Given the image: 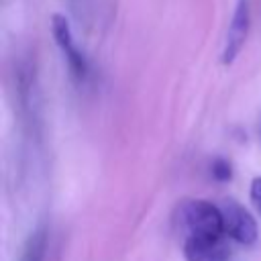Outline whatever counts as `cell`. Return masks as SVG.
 Wrapping results in <instances>:
<instances>
[{
  "label": "cell",
  "mask_w": 261,
  "mask_h": 261,
  "mask_svg": "<svg viewBox=\"0 0 261 261\" xmlns=\"http://www.w3.org/2000/svg\"><path fill=\"white\" fill-rule=\"evenodd\" d=\"M51 31H53L55 43L59 45V49L63 51V55H65V59L69 63L71 73L77 80H84L86 73H88V63H86V57L82 55V51L75 47V41H73V35H71V27H69L67 18L63 14H53L51 16Z\"/></svg>",
  "instance_id": "3"
},
{
  "label": "cell",
  "mask_w": 261,
  "mask_h": 261,
  "mask_svg": "<svg viewBox=\"0 0 261 261\" xmlns=\"http://www.w3.org/2000/svg\"><path fill=\"white\" fill-rule=\"evenodd\" d=\"M249 22H251V14H249V2L247 0H239L232 20L228 24V33H226V41H224V49H222V63L230 65L241 49L245 47L247 35H249Z\"/></svg>",
  "instance_id": "4"
},
{
  "label": "cell",
  "mask_w": 261,
  "mask_h": 261,
  "mask_svg": "<svg viewBox=\"0 0 261 261\" xmlns=\"http://www.w3.org/2000/svg\"><path fill=\"white\" fill-rule=\"evenodd\" d=\"M188 261H228V247L222 237H198L190 234L184 245Z\"/></svg>",
  "instance_id": "5"
},
{
  "label": "cell",
  "mask_w": 261,
  "mask_h": 261,
  "mask_svg": "<svg viewBox=\"0 0 261 261\" xmlns=\"http://www.w3.org/2000/svg\"><path fill=\"white\" fill-rule=\"evenodd\" d=\"M220 210L224 220V232L232 241L241 245H253L257 241V222L245 206H241L239 202H224Z\"/></svg>",
  "instance_id": "2"
},
{
  "label": "cell",
  "mask_w": 261,
  "mask_h": 261,
  "mask_svg": "<svg viewBox=\"0 0 261 261\" xmlns=\"http://www.w3.org/2000/svg\"><path fill=\"white\" fill-rule=\"evenodd\" d=\"M210 173H212V177L216 181H230V177H232V165H230L228 159L216 157L210 163Z\"/></svg>",
  "instance_id": "7"
},
{
  "label": "cell",
  "mask_w": 261,
  "mask_h": 261,
  "mask_svg": "<svg viewBox=\"0 0 261 261\" xmlns=\"http://www.w3.org/2000/svg\"><path fill=\"white\" fill-rule=\"evenodd\" d=\"M251 200L257 206V210L261 212V177H255L251 181Z\"/></svg>",
  "instance_id": "8"
},
{
  "label": "cell",
  "mask_w": 261,
  "mask_h": 261,
  "mask_svg": "<svg viewBox=\"0 0 261 261\" xmlns=\"http://www.w3.org/2000/svg\"><path fill=\"white\" fill-rule=\"evenodd\" d=\"M45 251H47V230L45 228H37L27 241V247H24V253H22V261H43Z\"/></svg>",
  "instance_id": "6"
},
{
  "label": "cell",
  "mask_w": 261,
  "mask_h": 261,
  "mask_svg": "<svg viewBox=\"0 0 261 261\" xmlns=\"http://www.w3.org/2000/svg\"><path fill=\"white\" fill-rule=\"evenodd\" d=\"M181 216H184V224L190 230V234H198V237H222L224 234L222 210L206 200L186 202Z\"/></svg>",
  "instance_id": "1"
}]
</instances>
